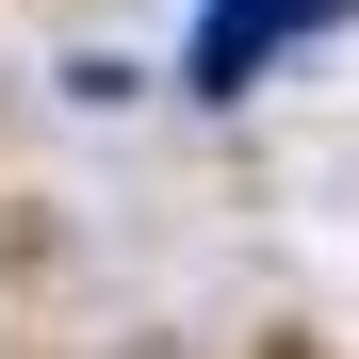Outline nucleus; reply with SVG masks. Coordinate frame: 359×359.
<instances>
[{"mask_svg": "<svg viewBox=\"0 0 359 359\" xmlns=\"http://www.w3.org/2000/svg\"><path fill=\"white\" fill-rule=\"evenodd\" d=\"M327 17H343V0H212V17H196V98H245L278 49L327 33Z\"/></svg>", "mask_w": 359, "mask_h": 359, "instance_id": "obj_1", "label": "nucleus"}]
</instances>
